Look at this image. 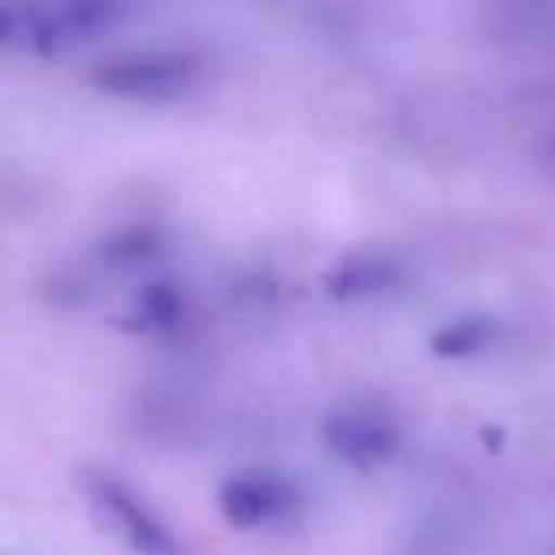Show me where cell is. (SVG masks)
<instances>
[{"label":"cell","mask_w":555,"mask_h":555,"mask_svg":"<svg viewBox=\"0 0 555 555\" xmlns=\"http://www.w3.org/2000/svg\"><path fill=\"white\" fill-rule=\"evenodd\" d=\"M140 319H143L150 328L176 325V319H179V296H176L172 289H163V286L146 289L143 299H140Z\"/></svg>","instance_id":"5b68a950"},{"label":"cell","mask_w":555,"mask_h":555,"mask_svg":"<svg viewBox=\"0 0 555 555\" xmlns=\"http://www.w3.org/2000/svg\"><path fill=\"white\" fill-rule=\"evenodd\" d=\"M491 338H494V325L488 319H462L433 338V351L442 358H465V354L488 348Z\"/></svg>","instance_id":"277c9868"},{"label":"cell","mask_w":555,"mask_h":555,"mask_svg":"<svg viewBox=\"0 0 555 555\" xmlns=\"http://www.w3.org/2000/svg\"><path fill=\"white\" fill-rule=\"evenodd\" d=\"M88 498L91 507L101 514V520L140 555H182L179 540L169 533L163 520H156L133 491H127L120 481L98 475L88 481Z\"/></svg>","instance_id":"6da1fadb"},{"label":"cell","mask_w":555,"mask_h":555,"mask_svg":"<svg viewBox=\"0 0 555 555\" xmlns=\"http://www.w3.org/2000/svg\"><path fill=\"white\" fill-rule=\"evenodd\" d=\"M325 446L354 468H380L400 452V433L387 420L341 413L325 423Z\"/></svg>","instance_id":"3957f363"},{"label":"cell","mask_w":555,"mask_h":555,"mask_svg":"<svg viewBox=\"0 0 555 555\" xmlns=\"http://www.w3.org/2000/svg\"><path fill=\"white\" fill-rule=\"evenodd\" d=\"M221 514L244 530L283 517L296 504V488L276 475H234L218 491Z\"/></svg>","instance_id":"7a4b0ae2"}]
</instances>
